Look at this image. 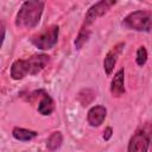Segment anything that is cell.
Returning a JSON list of instances; mask_svg holds the SVG:
<instances>
[{
	"mask_svg": "<svg viewBox=\"0 0 152 152\" xmlns=\"http://www.w3.org/2000/svg\"><path fill=\"white\" fill-rule=\"evenodd\" d=\"M150 147H151V152H152V127H151V139H150Z\"/></svg>",
	"mask_w": 152,
	"mask_h": 152,
	"instance_id": "obj_19",
	"label": "cell"
},
{
	"mask_svg": "<svg viewBox=\"0 0 152 152\" xmlns=\"http://www.w3.org/2000/svg\"><path fill=\"white\" fill-rule=\"evenodd\" d=\"M115 4H116V1H114V0H102V1H99V2L94 4L93 6H90L84 15V21H83L82 27L88 28L89 25H91L100 17L104 15L110 10V7L114 6Z\"/></svg>",
	"mask_w": 152,
	"mask_h": 152,
	"instance_id": "obj_4",
	"label": "cell"
},
{
	"mask_svg": "<svg viewBox=\"0 0 152 152\" xmlns=\"http://www.w3.org/2000/svg\"><path fill=\"white\" fill-rule=\"evenodd\" d=\"M44 2L38 0H30L21 4L17 17L15 25L20 28H32L36 27L42 18L44 11Z\"/></svg>",
	"mask_w": 152,
	"mask_h": 152,
	"instance_id": "obj_1",
	"label": "cell"
},
{
	"mask_svg": "<svg viewBox=\"0 0 152 152\" xmlns=\"http://www.w3.org/2000/svg\"><path fill=\"white\" fill-rule=\"evenodd\" d=\"M113 135V128L112 127H107L104 131H103V139L106 141H108Z\"/></svg>",
	"mask_w": 152,
	"mask_h": 152,
	"instance_id": "obj_17",
	"label": "cell"
},
{
	"mask_svg": "<svg viewBox=\"0 0 152 152\" xmlns=\"http://www.w3.org/2000/svg\"><path fill=\"white\" fill-rule=\"evenodd\" d=\"M80 103L86 107L88 106L89 103L93 102V100L95 99V93L91 90V89H82L80 93H78V96H77Z\"/></svg>",
	"mask_w": 152,
	"mask_h": 152,
	"instance_id": "obj_15",
	"label": "cell"
},
{
	"mask_svg": "<svg viewBox=\"0 0 152 152\" xmlns=\"http://www.w3.org/2000/svg\"><path fill=\"white\" fill-rule=\"evenodd\" d=\"M27 64H28V71L30 75H37L39 74L49 63V56L48 55H33L31 57H28L27 59Z\"/></svg>",
	"mask_w": 152,
	"mask_h": 152,
	"instance_id": "obj_7",
	"label": "cell"
},
{
	"mask_svg": "<svg viewBox=\"0 0 152 152\" xmlns=\"http://www.w3.org/2000/svg\"><path fill=\"white\" fill-rule=\"evenodd\" d=\"M58 33H59V27L57 25H51L49 27H45L38 34L33 36L31 38V43L40 50H50L57 43Z\"/></svg>",
	"mask_w": 152,
	"mask_h": 152,
	"instance_id": "obj_3",
	"label": "cell"
},
{
	"mask_svg": "<svg viewBox=\"0 0 152 152\" xmlns=\"http://www.w3.org/2000/svg\"><path fill=\"white\" fill-rule=\"evenodd\" d=\"M135 62L140 66L145 65V63L147 62V51H146L145 46H139L138 48L137 55H135Z\"/></svg>",
	"mask_w": 152,
	"mask_h": 152,
	"instance_id": "obj_16",
	"label": "cell"
},
{
	"mask_svg": "<svg viewBox=\"0 0 152 152\" xmlns=\"http://www.w3.org/2000/svg\"><path fill=\"white\" fill-rule=\"evenodd\" d=\"M5 39V27L4 25H1V42H4Z\"/></svg>",
	"mask_w": 152,
	"mask_h": 152,
	"instance_id": "obj_18",
	"label": "cell"
},
{
	"mask_svg": "<svg viewBox=\"0 0 152 152\" xmlns=\"http://www.w3.org/2000/svg\"><path fill=\"white\" fill-rule=\"evenodd\" d=\"M110 93L114 97H120L125 94V71L120 69L113 77L110 83Z\"/></svg>",
	"mask_w": 152,
	"mask_h": 152,
	"instance_id": "obj_9",
	"label": "cell"
},
{
	"mask_svg": "<svg viewBox=\"0 0 152 152\" xmlns=\"http://www.w3.org/2000/svg\"><path fill=\"white\" fill-rule=\"evenodd\" d=\"M124 46H125V43H122V42L121 43H118L116 45H114L107 52V55H106V57L103 59V69H104V71H106V74L108 76L112 75V72L114 70V66L116 64V61H118V58H119V56H120Z\"/></svg>",
	"mask_w": 152,
	"mask_h": 152,
	"instance_id": "obj_6",
	"label": "cell"
},
{
	"mask_svg": "<svg viewBox=\"0 0 152 152\" xmlns=\"http://www.w3.org/2000/svg\"><path fill=\"white\" fill-rule=\"evenodd\" d=\"M37 109H38V113L42 115H50L55 110V102H53L52 97L44 90L42 93V99L39 101Z\"/></svg>",
	"mask_w": 152,
	"mask_h": 152,
	"instance_id": "obj_11",
	"label": "cell"
},
{
	"mask_svg": "<svg viewBox=\"0 0 152 152\" xmlns=\"http://www.w3.org/2000/svg\"><path fill=\"white\" fill-rule=\"evenodd\" d=\"M122 25L128 30L150 32L152 30V13L145 10L133 11L124 18Z\"/></svg>",
	"mask_w": 152,
	"mask_h": 152,
	"instance_id": "obj_2",
	"label": "cell"
},
{
	"mask_svg": "<svg viewBox=\"0 0 152 152\" xmlns=\"http://www.w3.org/2000/svg\"><path fill=\"white\" fill-rule=\"evenodd\" d=\"M107 109L103 106H94L88 110L87 121L91 127H99L106 119Z\"/></svg>",
	"mask_w": 152,
	"mask_h": 152,
	"instance_id": "obj_8",
	"label": "cell"
},
{
	"mask_svg": "<svg viewBox=\"0 0 152 152\" xmlns=\"http://www.w3.org/2000/svg\"><path fill=\"white\" fill-rule=\"evenodd\" d=\"M150 148V138L144 129L137 131L128 142L127 152H147Z\"/></svg>",
	"mask_w": 152,
	"mask_h": 152,
	"instance_id": "obj_5",
	"label": "cell"
},
{
	"mask_svg": "<svg viewBox=\"0 0 152 152\" xmlns=\"http://www.w3.org/2000/svg\"><path fill=\"white\" fill-rule=\"evenodd\" d=\"M89 37H90V30L89 28H86V27H81V30H80L76 39H75V48L77 50L82 49L83 45L88 42Z\"/></svg>",
	"mask_w": 152,
	"mask_h": 152,
	"instance_id": "obj_14",
	"label": "cell"
},
{
	"mask_svg": "<svg viewBox=\"0 0 152 152\" xmlns=\"http://www.w3.org/2000/svg\"><path fill=\"white\" fill-rule=\"evenodd\" d=\"M30 75L28 64L26 59H17L11 65V77L15 81L23 80L25 76Z\"/></svg>",
	"mask_w": 152,
	"mask_h": 152,
	"instance_id": "obj_10",
	"label": "cell"
},
{
	"mask_svg": "<svg viewBox=\"0 0 152 152\" xmlns=\"http://www.w3.org/2000/svg\"><path fill=\"white\" fill-rule=\"evenodd\" d=\"M12 135L14 139H17L19 141H30L37 137V132L26 129V128H21V127H14L12 131Z\"/></svg>",
	"mask_w": 152,
	"mask_h": 152,
	"instance_id": "obj_12",
	"label": "cell"
},
{
	"mask_svg": "<svg viewBox=\"0 0 152 152\" xmlns=\"http://www.w3.org/2000/svg\"><path fill=\"white\" fill-rule=\"evenodd\" d=\"M63 142V135L61 132H53L50 134V137L46 140V147L50 151H56L62 146Z\"/></svg>",
	"mask_w": 152,
	"mask_h": 152,
	"instance_id": "obj_13",
	"label": "cell"
}]
</instances>
